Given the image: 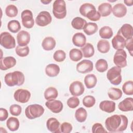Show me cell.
<instances>
[{
  "mask_svg": "<svg viewBox=\"0 0 133 133\" xmlns=\"http://www.w3.org/2000/svg\"><path fill=\"white\" fill-rule=\"evenodd\" d=\"M83 54L81 50L77 48H73L69 52L70 59L74 62H77L83 58Z\"/></svg>",
  "mask_w": 133,
  "mask_h": 133,
  "instance_id": "8d00e7d4",
  "label": "cell"
},
{
  "mask_svg": "<svg viewBox=\"0 0 133 133\" xmlns=\"http://www.w3.org/2000/svg\"><path fill=\"white\" fill-rule=\"evenodd\" d=\"M0 69L1 70H7L16 64V59L11 56L6 57L1 59Z\"/></svg>",
  "mask_w": 133,
  "mask_h": 133,
  "instance_id": "2e32d148",
  "label": "cell"
},
{
  "mask_svg": "<svg viewBox=\"0 0 133 133\" xmlns=\"http://www.w3.org/2000/svg\"><path fill=\"white\" fill-rule=\"evenodd\" d=\"M24 80V74L22 72L19 71L7 73L4 77L5 84L9 87L21 86L23 84Z\"/></svg>",
  "mask_w": 133,
  "mask_h": 133,
  "instance_id": "7a4b0ae2",
  "label": "cell"
},
{
  "mask_svg": "<svg viewBox=\"0 0 133 133\" xmlns=\"http://www.w3.org/2000/svg\"><path fill=\"white\" fill-rule=\"evenodd\" d=\"M97 78L96 75L93 74H87L84 78V83L88 89L94 88L97 84Z\"/></svg>",
  "mask_w": 133,
  "mask_h": 133,
  "instance_id": "f546056e",
  "label": "cell"
},
{
  "mask_svg": "<svg viewBox=\"0 0 133 133\" xmlns=\"http://www.w3.org/2000/svg\"><path fill=\"white\" fill-rule=\"evenodd\" d=\"M79 12L82 16L91 21H98L101 17L94 5L90 3H85L82 5L79 8Z\"/></svg>",
  "mask_w": 133,
  "mask_h": 133,
  "instance_id": "3957f363",
  "label": "cell"
},
{
  "mask_svg": "<svg viewBox=\"0 0 133 133\" xmlns=\"http://www.w3.org/2000/svg\"><path fill=\"white\" fill-rule=\"evenodd\" d=\"M128 123V118L125 115L115 114L106 119L105 126L109 132H119L126 129Z\"/></svg>",
  "mask_w": 133,
  "mask_h": 133,
  "instance_id": "6da1fadb",
  "label": "cell"
},
{
  "mask_svg": "<svg viewBox=\"0 0 133 133\" xmlns=\"http://www.w3.org/2000/svg\"><path fill=\"white\" fill-rule=\"evenodd\" d=\"M124 3L128 6H131L133 5L132 0H124Z\"/></svg>",
  "mask_w": 133,
  "mask_h": 133,
  "instance_id": "816d5d0a",
  "label": "cell"
},
{
  "mask_svg": "<svg viewBox=\"0 0 133 133\" xmlns=\"http://www.w3.org/2000/svg\"><path fill=\"white\" fill-rule=\"evenodd\" d=\"M67 104L71 109L76 108L79 104V100L76 97H70L67 100Z\"/></svg>",
  "mask_w": 133,
  "mask_h": 133,
  "instance_id": "bcb514c9",
  "label": "cell"
},
{
  "mask_svg": "<svg viewBox=\"0 0 133 133\" xmlns=\"http://www.w3.org/2000/svg\"><path fill=\"white\" fill-rule=\"evenodd\" d=\"M86 24L87 22L86 20L79 17L73 18L71 22V25L72 27L76 30L83 29Z\"/></svg>",
  "mask_w": 133,
  "mask_h": 133,
  "instance_id": "4dcf8cb0",
  "label": "cell"
},
{
  "mask_svg": "<svg viewBox=\"0 0 133 133\" xmlns=\"http://www.w3.org/2000/svg\"><path fill=\"white\" fill-rule=\"evenodd\" d=\"M94 68L93 63L89 60L84 59L76 64V71L83 74L87 73L92 71Z\"/></svg>",
  "mask_w": 133,
  "mask_h": 133,
  "instance_id": "7c38bea8",
  "label": "cell"
},
{
  "mask_svg": "<svg viewBox=\"0 0 133 133\" xmlns=\"http://www.w3.org/2000/svg\"><path fill=\"white\" fill-rule=\"evenodd\" d=\"M92 132L93 133H100L107 132V131L104 128L101 123H97L94 124L92 126Z\"/></svg>",
  "mask_w": 133,
  "mask_h": 133,
  "instance_id": "c3c4849f",
  "label": "cell"
},
{
  "mask_svg": "<svg viewBox=\"0 0 133 133\" xmlns=\"http://www.w3.org/2000/svg\"><path fill=\"white\" fill-rule=\"evenodd\" d=\"M17 40L18 45L21 47L27 46L30 41V34L26 31L21 30L17 35Z\"/></svg>",
  "mask_w": 133,
  "mask_h": 133,
  "instance_id": "9a60e30c",
  "label": "cell"
},
{
  "mask_svg": "<svg viewBox=\"0 0 133 133\" xmlns=\"http://www.w3.org/2000/svg\"><path fill=\"white\" fill-rule=\"evenodd\" d=\"M122 90L126 95H133V82L128 81L126 82L122 86Z\"/></svg>",
  "mask_w": 133,
  "mask_h": 133,
  "instance_id": "60d3db41",
  "label": "cell"
},
{
  "mask_svg": "<svg viewBox=\"0 0 133 133\" xmlns=\"http://www.w3.org/2000/svg\"><path fill=\"white\" fill-rule=\"evenodd\" d=\"M45 105L52 113H59L63 109V104L60 100H48L45 103Z\"/></svg>",
  "mask_w": 133,
  "mask_h": 133,
  "instance_id": "5bb4252c",
  "label": "cell"
},
{
  "mask_svg": "<svg viewBox=\"0 0 133 133\" xmlns=\"http://www.w3.org/2000/svg\"><path fill=\"white\" fill-rule=\"evenodd\" d=\"M87 117V112L86 110L82 108L81 107L77 109L75 113V117L76 121L80 123L84 122Z\"/></svg>",
  "mask_w": 133,
  "mask_h": 133,
  "instance_id": "d6a6232c",
  "label": "cell"
},
{
  "mask_svg": "<svg viewBox=\"0 0 133 133\" xmlns=\"http://www.w3.org/2000/svg\"><path fill=\"white\" fill-rule=\"evenodd\" d=\"M85 88L83 83L78 81L72 82L69 86V91L71 94L75 97L81 96L84 92Z\"/></svg>",
  "mask_w": 133,
  "mask_h": 133,
  "instance_id": "4fadbf2b",
  "label": "cell"
},
{
  "mask_svg": "<svg viewBox=\"0 0 133 133\" xmlns=\"http://www.w3.org/2000/svg\"><path fill=\"white\" fill-rule=\"evenodd\" d=\"M125 47L129 51L131 56H132L133 54V37L129 39H126Z\"/></svg>",
  "mask_w": 133,
  "mask_h": 133,
  "instance_id": "681fc988",
  "label": "cell"
},
{
  "mask_svg": "<svg viewBox=\"0 0 133 133\" xmlns=\"http://www.w3.org/2000/svg\"><path fill=\"white\" fill-rule=\"evenodd\" d=\"M95 103L96 99L92 96H86L83 99V104L86 108L92 107L95 105Z\"/></svg>",
  "mask_w": 133,
  "mask_h": 133,
  "instance_id": "7bdbcfd3",
  "label": "cell"
},
{
  "mask_svg": "<svg viewBox=\"0 0 133 133\" xmlns=\"http://www.w3.org/2000/svg\"><path fill=\"white\" fill-rule=\"evenodd\" d=\"M117 34L121 35L125 39H129L133 37V28L130 24H124L119 29Z\"/></svg>",
  "mask_w": 133,
  "mask_h": 133,
  "instance_id": "e0dca14e",
  "label": "cell"
},
{
  "mask_svg": "<svg viewBox=\"0 0 133 133\" xmlns=\"http://www.w3.org/2000/svg\"><path fill=\"white\" fill-rule=\"evenodd\" d=\"M22 111V108L18 104H12L9 108V112L13 116H19Z\"/></svg>",
  "mask_w": 133,
  "mask_h": 133,
  "instance_id": "f6af8a7d",
  "label": "cell"
},
{
  "mask_svg": "<svg viewBox=\"0 0 133 133\" xmlns=\"http://www.w3.org/2000/svg\"><path fill=\"white\" fill-rule=\"evenodd\" d=\"M8 117V113L6 109L4 108L0 109V121L1 122L5 121Z\"/></svg>",
  "mask_w": 133,
  "mask_h": 133,
  "instance_id": "f907efd6",
  "label": "cell"
},
{
  "mask_svg": "<svg viewBox=\"0 0 133 133\" xmlns=\"http://www.w3.org/2000/svg\"><path fill=\"white\" fill-rule=\"evenodd\" d=\"M14 97L16 101L18 102L25 103L29 101L31 97L30 92L24 89H18L15 91Z\"/></svg>",
  "mask_w": 133,
  "mask_h": 133,
  "instance_id": "8fae6325",
  "label": "cell"
},
{
  "mask_svg": "<svg viewBox=\"0 0 133 133\" xmlns=\"http://www.w3.org/2000/svg\"><path fill=\"white\" fill-rule=\"evenodd\" d=\"M121 72V68L113 66L107 71V77L112 84L118 85L122 82Z\"/></svg>",
  "mask_w": 133,
  "mask_h": 133,
  "instance_id": "8992f818",
  "label": "cell"
},
{
  "mask_svg": "<svg viewBox=\"0 0 133 133\" xmlns=\"http://www.w3.org/2000/svg\"><path fill=\"white\" fill-rule=\"evenodd\" d=\"M98 26L96 23L88 22L87 23L84 28L83 29L84 32L87 35H91L96 33L98 31Z\"/></svg>",
  "mask_w": 133,
  "mask_h": 133,
  "instance_id": "d590c367",
  "label": "cell"
},
{
  "mask_svg": "<svg viewBox=\"0 0 133 133\" xmlns=\"http://www.w3.org/2000/svg\"><path fill=\"white\" fill-rule=\"evenodd\" d=\"M20 123L19 119L15 117H10L6 122V126L9 130L15 131L19 129Z\"/></svg>",
  "mask_w": 133,
  "mask_h": 133,
  "instance_id": "83f0119b",
  "label": "cell"
},
{
  "mask_svg": "<svg viewBox=\"0 0 133 133\" xmlns=\"http://www.w3.org/2000/svg\"><path fill=\"white\" fill-rule=\"evenodd\" d=\"M100 36L102 38L104 39H110L113 36L112 29L108 26H104L102 27L99 32Z\"/></svg>",
  "mask_w": 133,
  "mask_h": 133,
  "instance_id": "e575fe53",
  "label": "cell"
},
{
  "mask_svg": "<svg viewBox=\"0 0 133 133\" xmlns=\"http://www.w3.org/2000/svg\"><path fill=\"white\" fill-rule=\"evenodd\" d=\"M127 8L124 4L122 3H118L115 4L112 8L113 14L117 18H122L127 14Z\"/></svg>",
  "mask_w": 133,
  "mask_h": 133,
  "instance_id": "ffe728a7",
  "label": "cell"
},
{
  "mask_svg": "<svg viewBox=\"0 0 133 133\" xmlns=\"http://www.w3.org/2000/svg\"><path fill=\"white\" fill-rule=\"evenodd\" d=\"M98 11L102 17L108 16L112 12V6L108 3H102L98 6Z\"/></svg>",
  "mask_w": 133,
  "mask_h": 133,
  "instance_id": "484cf974",
  "label": "cell"
},
{
  "mask_svg": "<svg viewBox=\"0 0 133 133\" xmlns=\"http://www.w3.org/2000/svg\"><path fill=\"white\" fill-rule=\"evenodd\" d=\"M0 44L6 49H12L16 47V41L9 33L3 32L0 35Z\"/></svg>",
  "mask_w": 133,
  "mask_h": 133,
  "instance_id": "52a82bcc",
  "label": "cell"
},
{
  "mask_svg": "<svg viewBox=\"0 0 133 133\" xmlns=\"http://www.w3.org/2000/svg\"><path fill=\"white\" fill-rule=\"evenodd\" d=\"M44 108L38 104H33L28 105L25 110L26 117L30 119H35L41 116L44 113Z\"/></svg>",
  "mask_w": 133,
  "mask_h": 133,
  "instance_id": "277c9868",
  "label": "cell"
},
{
  "mask_svg": "<svg viewBox=\"0 0 133 133\" xmlns=\"http://www.w3.org/2000/svg\"><path fill=\"white\" fill-rule=\"evenodd\" d=\"M81 50L85 58H90L94 56L95 53L94 46L89 43H86L83 47H81Z\"/></svg>",
  "mask_w": 133,
  "mask_h": 133,
  "instance_id": "f1b7e54d",
  "label": "cell"
},
{
  "mask_svg": "<svg viewBox=\"0 0 133 133\" xmlns=\"http://www.w3.org/2000/svg\"><path fill=\"white\" fill-rule=\"evenodd\" d=\"M59 66L54 63H50L48 64L45 68V73L46 75L49 77L57 76L60 73Z\"/></svg>",
  "mask_w": 133,
  "mask_h": 133,
  "instance_id": "cb8c5ba5",
  "label": "cell"
},
{
  "mask_svg": "<svg viewBox=\"0 0 133 133\" xmlns=\"http://www.w3.org/2000/svg\"><path fill=\"white\" fill-rule=\"evenodd\" d=\"M110 49L109 42L105 39H100L97 43L98 50L102 54H105L109 52Z\"/></svg>",
  "mask_w": 133,
  "mask_h": 133,
  "instance_id": "836d02e7",
  "label": "cell"
},
{
  "mask_svg": "<svg viewBox=\"0 0 133 133\" xmlns=\"http://www.w3.org/2000/svg\"><path fill=\"white\" fill-rule=\"evenodd\" d=\"M66 58L65 52L62 50H56L53 55L54 59L58 62L63 61Z\"/></svg>",
  "mask_w": 133,
  "mask_h": 133,
  "instance_id": "ee69618b",
  "label": "cell"
},
{
  "mask_svg": "<svg viewBox=\"0 0 133 133\" xmlns=\"http://www.w3.org/2000/svg\"><path fill=\"white\" fill-rule=\"evenodd\" d=\"M44 96L45 99L47 101L54 100L57 98L58 92L56 88L54 87H49L45 90Z\"/></svg>",
  "mask_w": 133,
  "mask_h": 133,
  "instance_id": "4316f807",
  "label": "cell"
},
{
  "mask_svg": "<svg viewBox=\"0 0 133 133\" xmlns=\"http://www.w3.org/2000/svg\"><path fill=\"white\" fill-rule=\"evenodd\" d=\"M72 42L75 46L79 47H83L86 44V37L83 33L77 32L75 33L73 36Z\"/></svg>",
  "mask_w": 133,
  "mask_h": 133,
  "instance_id": "44dd1931",
  "label": "cell"
},
{
  "mask_svg": "<svg viewBox=\"0 0 133 133\" xmlns=\"http://www.w3.org/2000/svg\"><path fill=\"white\" fill-rule=\"evenodd\" d=\"M126 39L121 35L117 34L112 39L113 47L116 50L123 49L125 47Z\"/></svg>",
  "mask_w": 133,
  "mask_h": 133,
  "instance_id": "603a6c76",
  "label": "cell"
},
{
  "mask_svg": "<svg viewBox=\"0 0 133 133\" xmlns=\"http://www.w3.org/2000/svg\"><path fill=\"white\" fill-rule=\"evenodd\" d=\"M52 14L55 18L62 19L66 15V4L63 0H56L52 5Z\"/></svg>",
  "mask_w": 133,
  "mask_h": 133,
  "instance_id": "5b68a950",
  "label": "cell"
},
{
  "mask_svg": "<svg viewBox=\"0 0 133 133\" xmlns=\"http://www.w3.org/2000/svg\"><path fill=\"white\" fill-rule=\"evenodd\" d=\"M118 108L123 112L132 111L133 110V98L131 97L125 98L119 103Z\"/></svg>",
  "mask_w": 133,
  "mask_h": 133,
  "instance_id": "d6986e66",
  "label": "cell"
},
{
  "mask_svg": "<svg viewBox=\"0 0 133 133\" xmlns=\"http://www.w3.org/2000/svg\"><path fill=\"white\" fill-rule=\"evenodd\" d=\"M15 51L17 55L19 57H24L29 55L30 52V49L28 46L21 47L18 45L16 47Z\"/></svg>",
  "mask_w": 133,
  "mask_h": 133,
  "instance_id": "b9f144b4",
  "label": "cell"
},
{
  "mask_svg": "<svg viewBox=\"0 0 133 133\" xmlns=\"http://www.w3.org/2000/svg\"><path fill=\"white\" fill-rule=\"evenodd\" d=\"M22 23L24 27L27 29H31L34 25V20L32 11L29 9H25L22 11L21 14Z\"/></svg>",
  "mask_w": 133,
  "mask_h": 133,
  "instance_id": "9c48e42d",
  "label": "cell"
},
{
  "mask_svg": "<svg viewBox=\"0 0 133 133\" xmlns=\"http://www.w3.org/2000/svg\"><path fill=\"white\" fill-rule=\"evenodd\" d=\"M122 90L117 88L112 87L109 88L108 91V95L109 97L113 100H117L119 99L122 96Z\"/></svg>",
  "mask_w": 133,
  "mask_h": 133,
  "instance_id": "1f68e13d",
  "label": "cell"
},
{
  "mask_svg": "<svg viewBox=\"0 0 133 133\" xmlns=\"http://www.w3.org/2000/svg\"><path fill=\"white\" fill-rule=\"evenodd\" d=\"M51 2V1H41V2L43 3L44 4L47 5L49 3H50Z\"/></svg>",
  "mask_w": 133,
  "mask_h": 133,
  "instance_id": "f5cc1de1",
  "label": "cell"
},
{
  "mask_svg": "<svg viewBox=\"0 0 133 133\" xmlns=\"http://www.w3.org/2000/svg\"><path fill=\"white\" fill-rule=\"evenodd\" d=\"M46 127L49 131L52 132H60V124L59 122L54 117L48 119L46 122Z\"/></svg>",
  "mask_w": 133,
  "mask_h": 133,
  "instance_id": "ac0fdd59",
  "label": "cell"
},
{
  "mask_svg": "<svg viewBox=\"0 0 133 133\" xmlns=\"http://www.w3.org/2000/svg\"><path fill=\"white\" fill-rule=\"evenodd\" d=\"M127 54L123 49H118L115 52L113 57V62L115 65L120 68L127 66Z\"/></svg>",
  "mask_w": 133,
  "mask_h": 133,
  "instance_id": "ba28073f",
  "label": "cell"
},
{
  "mask_svg": "<svg viewBox=\"0 0 133 133\" xmlns=\"http://www.w3.org/2000/svg\"><path fill=\"white\" fill-rule=\"evenodd\" d=\"M7 28L10 32L16 33L21 29V25L18 20H12L8 22L7 24Z\"/></svg>",
  "mask_w": 133,
  "mask_h": 133,
  "instance_id": "74e56055",
  "label": "cell"
},
{
  "mask_svg": "<svg viewBox=\"0 0 133 133\" xmlns=\"http://www.w3.org/2000/svg\"><path fill=\"white\" fill-rule=\"evenodd\" d=\"M99 108L104 112L111 113L115 110V103L113 101L104 100L100 102Z\"/></svg>",
  "mask_w": 133,
  "mask_h": 133,
  "instance_id": "7402d4cb",
  "label": "cell"
},
{
  "mask_svg": "<svg viewBox=\"0 0 133 133\" xmlns=\"http://www.w3.org/2000/svg\"><path fill=\"white\" fill-rule=\"evenodd\" d=\"M6 15L10 18L15 17L18 14V10L17 7L12 4L8 5L5 9Z\"/></svg>",
  "mask_w": 133,
  "mask_h": 133,
  "instance_id": "ab89813d",
  "label": "cell"
},
{
  "mask_svg": "<svg viewBox=\"0 0 133 133\" xmlns=\"http://www.w3.org/2000/svg\"><path fill=\"white\" fill-rule=\"evenodd\" d=\"M73 127L71 124L68 122H64L60 125V131L63 133H69L72 131Z\"/></svg>",
  "mask_w": 133,
  "mask_h": 133,
  "instance_id": "7dc6e473",
  "label": "cell"
},
{
  "mask_svg": "<svg viewBox=\"0 0 133 133\" xmlns=\"http://www.w3.org/2000/svg\"><path fill=\"white\" fill-rule=\"evenodd\" d=\"M52 17L48 11H41L35 19L36 24L39 26H45L51 23Z\"/></svg>",
  "mask_w": 133,
  "mask_h": 133,
  "instance_id": "30bf717a",
  "label": "cell"
},
{
  "mask_svg": "<svg viewBox=\"0 0 133 133\" xmlns=\"http://www.w3.org/2000/svg\"><path fill=\"white\" fill-rule=\"evenodd\" d=\"M56 45V42L55 39L50 36L45 37L42 43V46L43 48L46 51L51 50L55 47Z\"/></svg>",
  "mask_w": 133,
  "mask_h": 133,
  "instance_id": "d4e9b609",
  "label": "cell"
},
{
  "mask_svg": "<svg viewBox=\"0 0 133 133\" xmlns=\"http://www.w3.org/2000/svg\"><path fill=\"white\" fill-rule=\"evenodd\" d=\"M96 70L99 72H105L108 68L107 61L103 59H100L97 61L95 64Z\"/></svg>",
  "mask_w": 133,
  "mask_h": 133,
  "instance_id": "f35d334b",
  "label": "cell"
}]
</instances>
